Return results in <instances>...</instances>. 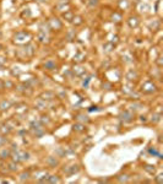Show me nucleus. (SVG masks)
Returning a JSON list of instances; mask_svg holds the SVG:
<instances>
[{
	"label": "nucleus",
	"mask_w": 163,
	"mask_h": 184,
	"mask_svg": "<svg viewBox=\"0 0 163 184\" xmlns=\"http://www.w3.org/2000/svg\"><path fill=\"white\" fill-rule=\"evenodd\" d=\"M49 182H52V183H59L60 179H59V178H54V176H52V177L49 178Z\"/></svg>",
	"instance_id": "0eeeda50"
},
{
	"label": "nucleus",
	"mask_w": 163,
	"mask_h": 184,
	"mask_svg": "<svg viewBox=\"0 0 163 184\" xmlns=\"http://www.w3.org/2000/svg\"><path fill=\"white\" fill-rule=\"evenodd\" d=\"M0 38H1V32H0Z\"/></svg>",
	"instance_id": "1a4fd4ad"
},
{
	"label": "nucleus",
	"mask_w": 163,
	"mask_h": 184,
	"mask_svg": "<svg viewBox=\"0 0 163 184\" xmlns=\"http://www.w3.org/2000/svg\"><path fill=\"white\" fill-rule=\"evenodd\" d=\"M48 163L54 167V166H57V164H58V160H54L53 157H49V158H48Z\"/></svg>",
	"instance_id": "39448f33"
},
{
	"label": "nucleus",
	"mask_w": 163,
	"mask_h": 184,
	"mask_svg": "<svg viewBox=\"0 0 163 184\" xmlns=\"http://www.w3.org/2000/svg\"><path fill=\"white\" fill-rule=\"evenodd\" d=\"M44 68H45L47 70H54V69L57 68V65H55V63H54L53 60H48V61H45Z\"/></svg>",
	"instance_id": "f257e3e1"
},
{
	"label": "nucleus",
	"mask_w": 163,
	"mask_h": 184,
	"mask_svg": "<svg viewBox=\"0 0 163 184\" xmlns=\"http://www.w3.org/2000/svg\"><path fill=\"white\" fill-rule=\"evenodd\" d=\"M10 108V102L7 101H3V102H0V109H3V110H6Z\"/></svg>",
	"instance_id": "f03ea898"
},
{
	"label": "nucleus",
	"mask_w": 163,
	"mask_h": 184,
	"mask_svg": "<svg viewBox=\"0 0 163 184\" xmlns=\"http://www.w3.org/2000/svg\"><path fill=\"white\" fill-rule=\"evenodd\" d=\"M25 178H26V179H27V178H28V173H23V174H22V176H21V179H22V180H23V179H25Z\"/></svg>",
	"instance_id": "6e6552de"
},
{
	"label": "nucleus",
	"mask_w": 163,
	"mask_h": 184,
	"mask_svg": "<svg viewBox=\"0 0 163 184\" xmlns=\"http://www.w3.org/2000/svg\"><path fill=\"white\" fill-rule=\"evenodd\" d=\"M0 157L1 158H9L10 157V151L9 150H3L0 152Z\"/></svg>",
	"instance_id": "7ed1b4c3"
},
{
	"label": "nucleus",
	"mask_w": 163,
	"mask_h": 184,
	"mask_svg": "<svg viewBox=\"0 0 163 184\" xmlns=\"http://www.w3.org/2000/svg\"><path fill=\"white\" fill-rule=\"evenodd\" d=\"M123 115H125V118H123V119L128 120V122H130V120H131V118H133V114H131L130 112H124V113H123Z\"/></svg>",
	"instance_id": "20e7f679"
},
{
	"label": "nucleus",
	"mask_w": 163,
	"mask_h": 184,
	"mask_svg": "<svg viewBox=\"0 0 163 184\" xmlns=\"http://www.w3.org/2000/svg\"><path fill=\"white\" fill-rule=\"evenodd\" d=\"M0 49H1V46H0Z\"/></svg>",
	"instance_id": "9d476101"
},
{
	"label": "nucleus",
	"mask_w": 163,
	"mask_h": 184,
	"mask_svg": "<svg viewBox=\"0 0 163 184\" xmlns=\"http://www.w3.org/2000/svg\"><path fill=\"white\" fill-rule=\"evenodd\" d=\"M74 129H75V130H79V131H83V130H85L83 125H81V124H76V125H74Z\"/></svg>",
	"instance_id": "423d86ee"
}]
</instances>
